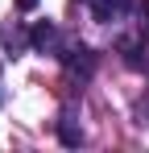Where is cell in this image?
Segmentation results:
<instances>
[{
  "instance_id": "6da1fadb",
  "label": "cell",
  "mask_w": 149,
  "mask_h": 153,
  "mask_svg": "<svg viewBox=\"0 0 149 153\" xmlns=\"http://www.w3.org/2000/svg\"><path fill=\"white\" fill-rule=\"evenodd\" d=\"M124 4H128V0H91V13H95V21H112Z\"/></svg>"
},
{
  "instance_id": "7a4b0ae2",
  "label": "cell",
  "mask_w": 149,
  "mask_h": 153,
  "mask_svg": "<svg viewBox=\"0 0 149 153\" xmlns=\"http://www.w3.org/2000/svg\"><path fill=\"white\" fill-rule=\"evenodd\" d=\"M29 42H33L37 50H46V46H54V42H58V33H54V25H33Z\"/></svg>"
},
{
  "instance_id": "3957f363",
  "label": "cell",
  "mask_w": 149,
  "mask_h": 153,
  "mask_svg": "<svg viewBox=\"0 0 149 153\" xmlns=\"http://www.w3.org/2000/svg\"><path fill=\"white\" fill-rule=\"evenodd\" d=\"M58 137H62V145H79V141H83V132L74 128V120H62V124H58Z\"/></svg>"
},
{
  "instance_id": "277c9868",
  "label": "cell",
  "mask_w": 149,
  "mask_h": 153,
  "mask_svg": "<svg viewBox=\"0 0 149 153\" xmlns=\"http://www.w3.org/2000/svg\"><path fill=\"white\" fill-rule=\"evenodd\" d=\"M17 4H21V8H33V4H37V0H17Z\"/></svg>"
}]
</instances>
